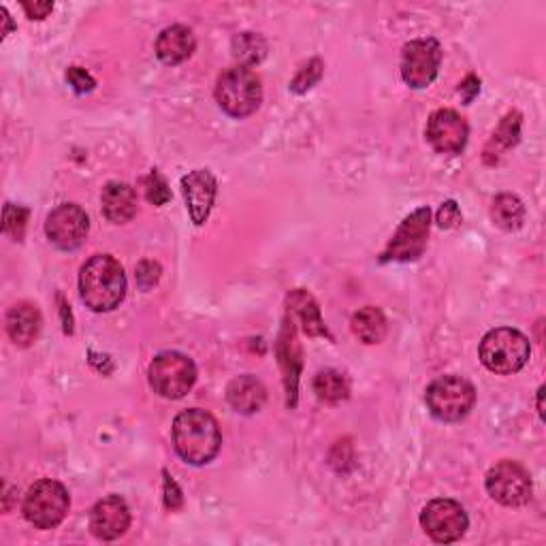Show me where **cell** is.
<instances>
[{"instance_id":"cell-1","label":"cell","mask_w":546,"mask_h":546,"mask_svg":"<svg viewBox=\"0 0 546 546\" xmlns=\"http://www.w3.org/2000/svg\"><path fill=\"white\" fill-rule=\"evenodd\" d=\"M173 446L190 465L210 463L222 446L220 427L210 412L190 408L173 421Z\"/></svg>"},{"instance_id":"cell-2","label":"cell","mask_w":546,"mask_h":546,"mask_svg":"<svg viewBox=\"0 0 546 546\" xmlns=\"http://www.w3.org/2000/svg\"><path fill=\"white\" fill-rule=\"evenodd\" d=\"M79 295L92 312L116 310L126 295L122 265L109 254H96L79 271Z\"/></svg>"},{"instance_id":"cell-3","label":"cell","mask_w":546,"mask_h":546,"mask_svg":"<svg viewBox=\"0 0 546 546\" xmlns=\"http://www.w3.org/2000/svg\"><path fill=\"white\" fill-rule=\"evenodd\" d=\"M532 357V346L527 337L510 327L489 331L480 342V361L493 374H517Z\"/></svg>"},{"instance_id":"cell-4","label":"cell","mask_w":546,"mask_h":546,"mask_svg":"<svg viewBox=\"0 0 546 546\" xmlns=\"http://www.w3.org/2000/svg\"><path fill=\"white\" fill-rule=\"evenodd\" d=\"M216 101L233 118L252 116L263 101L261 79L248 67L227 69L216 84Z\"/></svg>"},{"instance_id":"cell-5","label":"cell","mask_w":546,"mask_h":546,"mask_svg":"<svg viewBox=\"0 0 546 546\" xmlns=\"http://www.w3.org/2000/svg\"><path fill=\"white\" fill-rule=\"evenodd\" d=\"M429 412L442 423H457L470 414L476 401L472 382L461 376H442L429 384L425 393Z\"/></svg>"},{"instance_id":"cell-6","label":"cell","mask_w":546,"mask_h":546,"mask_svg":"<svg viewBox=\"0 0 546 546\" xmlns=\"http://www.w3.org/2000/svg\"><path fill=\"white\" fill-rule=\"evenodd\" d=\"M69 506L67 489L56 480H39L24 497V517L37 529H54L67 517Z\"/></svg>"},{"instance_id":"cell-7","label":"cell","mask_w":546,"mask_h":546,"mask_svg":"<svg viewBox=\"0 0 546 546\" xmlns=\"http://www.w3.org/2000/svg\"><path fill=\"white\" fill-rule=\"evenodd\" d=\"M150 387L165 399H182L197 382V367L182 352H160L150 365Z\"/></svg>"},{"instance_id":"cell-8","label":"cell","mask_w":546,"mask_h":546,"mask_svg":"<svg viewBox=\"0 0 546 546\" xmlns=\"http://www.w3.org/2000/svg\"><path fill=\"white\" fill-rule=\"evenodd\" d=\"M429 224H431V212L429 207H419V210L412 212L401 227L397 229L395 237L389 242L387 250L382 252L380 261H399V263H410L416 261L425 252L427 246V235H429Z\"/></svg>"},{"instance_id":"cell-9","label":"cell","mask_w":546,"mask_h":546,"mask_svg":"<svg viewBox=\"0 0 546 546\" xmlns=\"http://www.w3.org/2000/svg\"><path fill=\"white\" fill-rule=\"evenodd\" d=\"M442 62V47L436 39L410 41L401 52V77L414 88L423 90L438 77Z\"/></svg>"},{"instance_id":"cell-10","label":"cell","mask_w":546,"mask_h":546,"mask_svg":"<svg viewBox=\"0 0 546 546\" xmlns=\"http://www.w3.org/2000/svg\"><path fill=\"white\" fill-rule=\"evenodd\" d=\"M487 491L502 506H523L532 497V478L517 461H500L487 474Z\"/></svg>"},{"instance_id":"cell-11","label":"cell","mask_w":546,"mask_h":546,"mask_svg":"<svg viewBox=\"0 0 546 546\" xmlns=\"http://www.w3.org/2000/svg\"><path fill=\"white\" fill-rule=\"evenodd\" d=\"M468 515L455 500H433L421 512V525L433 542L451 544L463 538L468 529Z\"/></svg>"},{"instance_id":"cell-12","label":"cell","mask_w":546,"mask_h":546,"mask_svg":"<svg viewBox=\"0 0 546 546\" xmlns=\"http://www.w3.org/2000/svg\"><path fill=\"white\" fill-rule=\"evenodd\" d=\"M88 231H90V220L86 212L73 203L58 205L56 210L47 216V222H45L47 239L64 252H71L82 246L86 242Z\"/></svg>"},{"instance_id":"cell-13","label":"cell","mask_w":546,"mask_h":546,"mask_svg":"<svg viewBox=\"0 0 546 546\" xmlns=\"http://www.w3.org/2000/svg\"><path fill=\"white\" fill-rule=\"evenodd\" d=\"M427 141L431 148L440 154H461L468 143V122H465L453 109L433 111L425 128Z\"/></svg>"},{"instance_id":"cell-14","label":"cell","mask_w":546,"mask_h":546,"mask_svg":"<svg viewBox=\"0 0 546 546\" xmlns=\"http://www.w3.org/2000/svg\"><path fill=\"white\" fill-rule=\"evenodd\" d=\"M182 192H184L186 207H188L192 222H195L197 227H201V224H205L207 218H210L216 192H218V184H216V178L212 175V171L197 169V171L184 175Z\"/></svg>"},{"instance_id":"cell-15","label":"cell","mask_w":546,"mask_h":546,"mask_svg":"<svg viewBox=\"0 0 546 546\" xmlns=\"http://www.w3.org/2000/svg\"><path fill=\"white\" fill-rule=\"evenodd\" d=\"M131 525V512L120 495L103 497L90 512V529L99 540H116Z\"/></svg>"},{"instance_id":"cell-16","label":"cell","mask_w":546,"mask_h":546,"mask_svg":"<svg viewBox=\"0 0 546 546\" xmlns=\"http://www.w3.org/2000/svg\"><path fill=\"white\" fill-rule=\"evenodd\" d=\"M43 327V318L37 305L28 301H22L13 305L7 314V333L11 342L20 348H28L32 342L37 340Z\"/></svg>"},{"instance_id":"cell-17","label":"cell","mask_w":546,"mask_h":546,"mask_svg":"<svg viewBox=\"0 0 546 546\" xmlns=\"http://www.w3.org/2000/svg\"><path fill=\"white\" fill-rule=\"evenodd\" d=\"M197 39L188 26L175 24L165 28L156 39V56L165 64H180L195 52Z\"/></svg>"},{"instance_id":"cell-18","label":"cell","mask_w":546,"mask_h":546,"mask_svg":"<svg viewBox=\"0 0 546 546\" xmlns=\"http://www.w3.org/2000/svg\"><path fill=\"white\" fill-rule=\"evenodd\" d=\"M103 214L109 222L124 224L137 214V192L124 182H109L101 195Z\"/></svg>"},{"instance_id":"cell-19","label":"cell","mask_w":546,"mask_h":546,"mask_svg":"<svg viewBox=\"0 0 546 546\" xmlns=\"http://www.w3.org/2000/svg\"><path fill=\"white\" fill-rule=\"evenodd\" d=\"M227 399L235 412L254 414L259 412L267 401V389L263 382L254 376H239L229 382Z\"/></svg>"},{"instance_id":"cell-20","label":"cell","mask_w":546,"mask_h":546,"mask_svg":"<svg viewBox=\"0 0 546 546\" xmlns=\"http://www.w3.org/2000/svg\"><path fill=\"white\" fill-rule=\"evenodd\" d=\"M288 310H291V314H295L301 325H303V331L308 333L310 337H331L323 318H320V308L316 299L310 295L301 291V288H297V291H293L291 295H288Z\"/></svg>"},{"instance_id":"cell-21","label":"cell","mask_w":546,"mask_h":546,"mask_svg":"<svg viewBox=\"0 0 546 546\" xmlns=\"http://www.w3.org/2000/svg\"><path fill=\"white\" fill-rule=\"evenodd\" d=\"M352 333H355L363 344H380L387 337V318L376 305H367L352 316Z\"/></svg>"},{"instance_id":"cell-22","label":"cell","mask_w":546,"mask_h":546,"mask_svg":"<svg viewBox=\"0 0 546 546\" xmlns=\"http://www.w3.org/2000/svg\"><path fill=\"white\" fill-rule=\"evenodd\" d=\"M491 218L504 231H517L525 220V205L515 195H497L491 205Z\"/></svg>"},{"instance_id":"cell-23","label":"cell","mask_w":546,"mask_h":546,"mask_svg":"<svg viewBox=\"0 0 546 546\" xmlns=\"http://www.w3.org/2000/svg\"><path fill=\"white\" fill-rule=\"evenodd\" d=\"M314 393L320 401H327V404H340L348 397L350 387L344 374L335 372V369H325V372H318L314 378Z\"/></svg>"},{"instance_id":"cell-24","label":"cell","mask_w":546,"mask_h":546,"mask_svg":"<svg viewBox=\"0 0 546 546\" xmlns=\"http://www.w3.org/2000/svg\"><path fill=\"white\" fill-rule=\"evenodd\" d=\"M519 131H521V116L515 111V114H508L502 120L500 128L493 133V139L489 141V146L485 150V158L495 156L497 160V156H500L504 150L515 146V143L519 141Z\"/></svg>"},{"instance_id":"cell-25","label":"cell","mask_w":546,"mask_h":546,"mask_svg":"<svg viewBox=\"0 0 546 546\" xmlns=\"http://www.w3.org/2000/svg\"><path fill=\"white\" fill-rule=\"evenodd\" d=\"M233 56L244 62L246 67L252 64H259L267 56V43L261 35H254V32H242L233 39Z\"/></svg>"},{"instance_id":"cell-26","label":"cell","mask_w":546,"mask_h":546,"mask_svg":"<svg viewBox=\"0 0 546 546\" xmlns=\"http://www.w3.org/2000/svg\"><path fill=\"white\" fill-rule=\"evenodd\" d=\"M320 75H323V62L314 58L312 62L305 64V67L299 71V75L295 77V82L291 84L293 92H297V94L308 92L318 82Z\"/></svg>"},{"instance_id":"cell-27","label":"cell","mask_w":546,"mask_h":546,"mask_svg":"<svg viewBox=\"0 0 546 546\" xmlns=\"http://www.w3.org/2000/svg\"><path fill=\"white\" fill-rule=\"evenodd\" d=\"M143 184H146V197H148L150 203L165 205L171 199V190H169L163 175H160L156 169L148 175L146 182H143Z\"/></svg>"},{"instance_id":"cell-28","label":"cell","mask_w":546,"mask_h":546,"mask_svg":"<svg viewBox=\"0 0 546 546\" xmlns=\"http://www.w3.org/2000/svg\"><path fill=\"white\" fill-rule=\"evenodd\" d=\"M26 220H28V212L24 207H15V205H7L5 207V233H9L15 239L24 237V229H26Z\"/></svg>"},{"instance_id":"cell-29","label":"cell","mask_w":546,"mask_h":546,"mask_svg":"<svg viewBox=\"0 0 546 546\" xmlns=\"http://www.w3.org/2000/svg\"><path fill=\"white\" fill-rule=\"evenodd\" d=\"M67 82L73 86V90L77 94H86V92H92L96 82L92 79V75L84 69H79V67H71L67 71Z\"/></svg>"},{"instance_id":"cell-30","label":"cell","mask_w":546,"mask_h":546,"mask_svg":"<svg viewBox=\"0 0 546 546\" xmlns=\"http://www.w3.org/2000/svg\"><path fill=\"white\" fill-rule=\"evenodd\" d=\"M461 222V212L459 205L455 201H446L442 203L440 212H438V227L440 229H453Z\"/></svg>"},{"instance_id":"cell-31","label":"cell","mask_w":546,"mask_h":546,"mask_svg":"<svg viewBox=\"0 0 546 546\" xmlns=\"http://www.w3.org/2000/svg\"><path fill=\"white\" fill-rule=\"evenodd\" d=\"M160 278V267L158 263L154 261H143L139 267H137V282L141 284V288H152Z\"/></svg>"},{"instance_id":"cell-32","label":"cell","mask_w":546,"mask_h":546,"mask_svg":"<svg viewBox=\"0 0 546 546\" xmlns=\"http://www.w3.org/2000/svg\"><path fill=\"white\" fill-rule=\"evenodd\" d=\"M165 506L169 510H178L182 506V491L175 485V480L165 472Z\"/></svg>"},{"instance_id":"cell-33","label":"cell","mask_w":546,"mask_h":546,"mask_svg":"<svg viewBox=\"0 0 546 546\" xmlns=\"http://www.w3.org/2000/svg\"><path fill=\"white\" fill-rule=\"evenodd\" d=\"M54 9L52 3H26L24 11L30 20H43L47 18V13Z\"/></svg>"},{"instance_id":"cell-34","label":"cell","mask_w":546,"mask_h":546,"mask_svg":"<svg viewBox=\"0 0 546 546\" xmlns=\"http://www.w3.org/2000/svg\"><path fill=\"white\" fill-rule=\"evenodd\" d=\"M478 90H480V82H478V79H476L474 75H470V77L465 79V82L459 86V92L465 96V103H472V99L478 94Z\"/></svg>"},{"instance_id":"cell-35","label":"cell","mask_w":546,"mask_h":546,"mask_svg":"<svg viewBox=\"0 0 546 546\" xmlns=\"http://www.w3.org/2000/svg\"><path fill=\"white\" fill-rule=\"evenodd\" d=\"M542 395H544V387H540L538 391V414L544 419V406H542Z\"/></svg>"}]
</instances>
